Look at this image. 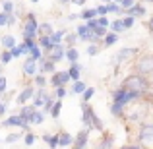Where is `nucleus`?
<instances>
[{
	"label": "nucleus",
	"mask_w": 153,
	"mask_h": 149,
	"mask_svg": "<svg viewBox=\"0 0 153 149\" xmlns=\"http://www.w3.org/2000/svg\"><path fill=\"white\" fill-rule=\"evenodd\" d=\"M68 76H70V79H74V82H79V64H72L70 70H68Z\"/></svg>",
	"instance_id": "18"
},
{
	"label": "nucleus",
	"mask_w": 153,
	"mask_h": 149,
	"mask_svg": "<svg viewBox=\"0 0 153 149\" xmlns=\"http://www.w3.org/2000/svg\"><path fill=\"white\" fill-rule=\"evenodd\" d=\"M97 25H101V27H111V21H108V18H105V16H101V18H97Z\"/></svg>",
	"instance_id": "37"
},
{
	"label": "nucleus",
	"mask_w": 153,
	"mask_h": 149,
	"mask_svg": "<svg viewBox=\"0 0 153 149\" xmlns=\"http://www.w3.org/2000/svg\"><path fill=\"white\" fill-rule=\"evenodd\" d=\"M66 93L68 91L64 89V87H56V97H58V101H62L64 97H66Z\"/></svg>",
	"instance_id": "42"
},
{
	"label": "nucleus",
	"mask_w": 153,
	"mask_h": 149,
	"mask_svg": "<svg viewBox=\"0 0 153 149\" xmlns=\"http://www.w3.org/2000/svg\"><path fill=\"white\" fill-rule=\"evenodd\" d=\"M126 12L132 16V18H134V14H138V16H143V14H146V8H143V6H140V4H134V6H132L130 10H126Z\"/></svg>",
	"instance_id": "24"
},
{
	"label": "nucleus",
	"mask_w": 153,
	"mask_h": 149,
	"mask_svg": "<svg viewBox=\"0 0 153 149\" xmlns=\"http://www.w3.org/2000/svg\"><path fill=\"white\" fill-rule=\"evenodd\" d=\"M35 72H37V62H35L33 58H27L25 62H23V74L35 76Z\"/></svg>",
	"instance_id": "12"
},
{
	"label": "nucleus",
	"mask_w": 153,
	"mask_h": 149,
	"mask_svg": "<svg viewBox=\"0 0 153 149\" xmlns=\"http://www.w3.org/2000/svg\"><path fill=\"white\" fill-rule=\"evenodd\" d=\"M52 105H54V103H52V99L49 97V99H47V101H45V105H43V107H45V112H51V108H52Z\"/></svg>",
	"instance_id": "44"
},
{
	"label": "nucleus",
	"mask_w": 153,
	"mask_h": 149,
	"mask_svg": "<svg viewBox=\"0 0 153 149\" xmlns=\"http://www.w3.org/2000/svg\"><path fill=\"white\" fill-rule=\"evenodd\" d=\"M143 2H153V0H143Z\"/></svg>",
	"instance_id": "60"
},
{
	"label": "nucleus",
	"mask_w": 153,
	"mask_h": 149,
	"mask_svg": "<svg viewBox=\"0 0 153 149\" xmlns=\"http://www.w3.org/2000/svg\"><path fill=\"white\" fill-rule=\"evenodd\" d=\"M37 33H41V37H51V35H52V27H51V23H49V21L41 23V25L37 27Z\"/></svg>",
	"instance_id": "15"
},
{
	"label": "nucleus",
	"mask_w": 153,
	"mask_h": 149,
	"mask_svg": "<svg viewBox=\"0 0 153 149\" xmlns=\"http://www.w3.org/2000/svg\"><path fill=\"white\" fill-rule=\"evenodd\" d=\"M91 33H93L95 37H105V35H107V29H105V27H101V25H97L93 31H91Z\"/></svg>",
	"instance_id": "34"
},
{
	"label": "nucleus",
	"mask_w": 153,
	"mask_h": 149,
	"mask_svg": "<svg viewBox=\"0 0 153 149\" xmlns=\"http://www.w3.org/2000/svg\"><path fill=\"white\" fill-rule=\"evenodd\" d=\"M0 43H2V47L6 50H12L16 47V37H14V35H4V37L0 39Z\"/></svg>",
	"instance_id": "14"
},
{
	"label": "nucleus",
	"mask_w": 153,
	"mask_h": 149,
	"mask_svg": "<svg viewBox=\"0 0 153 149\" xmlns=\"http://www.w3.org/2000/svg\"><path fill=\"white\" fill-rule=\"evenodd\" d=\"M2 12L10 16L12 12H14V2H12V0H4V10H2Z\"/></svg>",
	"instance_id": "31"
},
{
	"label": "nucleus",
	"mask_w": 153,
	"mask_h": 149,
	"mask_svg": "<svg viewBox=\"0 0 153 149\" xmlns=\"http://www.w3.org/2000/svg\"><path fill=\"white\" fill-rule=\"evenodd\" d=\"M138 139H140V147L153 149V124H143V126L140 128Z\"/></svg>",
	"instance_id": "2"
},
{
	"label": "nucleus",
	"mask_w": 153,
	"mask_h": 149,
	"mask_svg": "<svg viewBox=\"0 0 153 149\" xmlns=\"http://www.w3.org/2000/svg\"><path fill=\"white\" fill-rule=\"evenodd\" d=\"M103 2H105V6H107V4H111V2H112V0H103Z\"/></svg>",
	"instance_id": "56"
},
{
	"label": "nucleus",
	"mask_w": 153,
	"mask_h": 149,
	"mask_svg": "<svg viewBox=\"0 0 153 149\" xmlns=\"http://www.w3.org/2000/svg\"><path fill=\"white\" fill-rule=\"evenodd\" d=\"M85 27H87V29H89V31H93L95 27H97V19H89V21L85 23Z\"/></svg>",
	"instance_id": "43"
},
{
	"label": "nucleus",
	"mask_w": 153,
	"mask_h": 149,
	"mask_svg": "<svg viewBox=\"0 0 153 149\" xmlns=\"http://www.w3.org/2000/svg\"><path fill=\"white\" fill-rule=\"evenodd\" d=\"M122 25H124V29H130V27L134 25V18H132V16H126V18L122 19Z\"/></svg>",
	"instance_id": "36"
},
{
	"label": "nucleus",
	"mask_w": 153,
	"mask_h": 149,
	"mask_svg": "<svg viewBox=\"0 0 153 149\" xmlns=\"http://www.w3.org/2000/svg\"><path fill=\"white\" fill-rule=\"evenodd\" d=\"M2 126H6V128L19 126V128H23V130H29V122H27L25 118H22L19 114H16V116H10V118H6V120H4V124H2Z\"/></svg>",
	"instance_id": "6"
},
{
	"label": "nucleus",
	"mask_w": 153,
	"mask_h": 149,
	"mask_svg": "<svg viewBox=\"0 0 153 149\" xmlns=\"http://www.w3.org/2000/svg\"><path fill=\"white\" fill-rule=\"evenodd\" d=\"M66 37V29H60V31H52V35H51V43L52 45H62V39Z\"/></svg>",
	"instance_id": "13"
},
{
	"label": "nucleus",
	"mask_w": 153,
	"mask_h": 149,
	"mask_svg": "<svg viewBox=\"0 0 153 149\" xmlns=\"http://www.w3.org/2000/svg\"><path fill=\"white\" fill-rule=\"evenodd\" d=\"M29 2H33V4H37V2H39V0H29Z\"/></svg>",
	"instance_id": "59"
},
{
	"label": "nucleus",
	"mask_w": 153,
	"mask_h": 149,
	"mask_svg": "<svg viewBox=\"0 0 153 149\" xmlns=\"http://www.w3.org/2000/svg\"><path fill=\"white\" fill-rule=\"evenodd\" d=\"M95 10H97V14H99V16H107V6H105V4H101V6H97Z\"/></svg>",
	"instance_id": "47"
},
{
	"label": "nucleus",
	"mask_w": 153,
	"mask_h": 149,
	"mask_svg": "<svg viewBox=\"0 0 153 149\" xmlns=\"http://www.w3.org/2000/svg\"><path fill=\"white\" fill-rule=\"evenodd\" d=\"M112 2H114V4H120V2H122V0H112Z\"/></svg>",
	"instance_id": "58"
},
{
	"label": "nucleus",
	"mask_w": 153,
	"mask_h": 149,
	"mask_svg": "<svg viewBox=\"0 0 153 149\" xmlns=\"http://www.w3.org/2000/svg\"><path fill=\"white\" fill-rule=\"evenodd\" d=\"M37 21H35V14H27L25 18V25H23V37L25 39H31L33 41L37 37Z\"/></svg>",
	"instance_id": "5"
},
{
	"label": "nucleus",
	"mask_w": 153,
	"mask_h": 149,
	"mask_svg": "<svg viewBox=\"0 0 153 149\" xmlns=\"http://www.w3.org/2000/svg\"><path fill=\"white\" fill-rule=\"evenodd\" d=\"M35 110H37V108H35L33 105H23L22 110H19V116L27 120V118H29V114H31V112H35Z\"/></svg>",
	"instance_id": "20"
},
{
	"label": "nucleus",
	"mask_w": 153,
	"mask_h": 149,
	"mask_svg": "<svg viewBox=\"0 0 153 149\" xmlns=\"http://www.w3.org/2000/svg\"><path fill=\"white\" fill-rule=\"evenodd\" d=\"M23 142H25V145H33V143H35V134H31V132H27V134H25V138H23Z\"/></svg>",
	"instance_id": "35"
},
{
	"label": "nucleus",
	"mask_w": 153,
	"mask_h": 149,
	"mask_svg": "<svg viewBox=\"0 0 153 149\" xmlns=\"http://www.w3.org/2000/svg\"><path fill=\"white\" fill-rule=\"evenodd\" d=\"M79 18L87 19V21H89V19H97V10H95V8H87V10L82 12V16H79Z\"/></svg>",
	"instance_id": "19"
},
{
	"label": "nucleus",
	"mask_w": 153,
	"mask_h": 149,
	"mask_svg": "<svg viewBox=\"0 0 153 149\" xmlns=\"http://www.w3.org/2000/svg\"><path fill=\"white\" fill-rule=\"evenodd\" d=\"M29 58H33L35 62H37V60H41V49H39V47H33V49L29 50Z\"/></svg>",
	"instance_id": "30"
},
{
	"label": "nucleus",
	"mask_w": 153,
	"mask_h": 149,
	"mask_svg": "<svg viewBox=\"0 0 153 149\" xmlns=\"http://www.w3.org/2000/svg\"><path fill=\"white\" fill-rule=\"evenodd\" d=\"M70 2H74L76 6H83V4H85V0H70Z\"/></svg>",
	"instance_id": "53"
},
{
	"label": "nucleus",
	"mask_w": 153,
	"mask_h": 149,
	"mask_svg": "<svg viewBox=\"0 0 153 149\" xmlns=\"http://www.w3.org/2000/svg\"><path fill=\"white\" fill-rule=\"evenodd\" d=\"M4 112H6V105H4V103H0V116H2Z\"/></svg>",
	"instance_id": "54"
},
{
	"label": "nucleus",
	"mask_w": 153,
	"mask_h": 149,
	"mask_svg": "<svg viewBox=\"0 0 153 149\" xmlns=\"http://www.w3.org/2000/svg\"><path fill=\"white\" fill-rule=\"evenodd\" d=\"M120 87H122L124 91H130V93H136V95L142 97L143 93L149 91V82H147L143 76L134 74V76H128V78L122 82V85H120Z\"/></svg>",
	"instance_id": "1"
},
{
	"label": "nucleus",
	"mask_w": 153,
	"mask_h": 149,
	"mask_svg": "<svg viewBox=\"0 0 153 149\" xmlns=\"http://www.w3.org/2000/svg\"><path fill=\"white\" fill-rule=\"evenodd\" d=\"M93 95H95V87H85V91H83V103H89Z\"/></svg>",
	"instance_id": "29"
},
{
	"label": "nucleus",
	"mask_w": 153,
	"mask_h": 149,
	"mask_svg": "<svg viewBox=\"0 0 153 149\" xmlns=\"http://www.w3.org/2000/svg\"><path fill=\"white\" fill-rule=\"evenodd\" d=\"M108 12H116V14H122V10H120V6H118V4H114V2L107 4V14H108Z\"/></svg>",
	"instance_id": "33"
},
{
	"label": "nucleus",
	"mask_w": 153,
	"mask_h": 149,
	"mask_svg": "<svg viewBox=\"0 0 153 149\" xmlns=\"http://www.w3.org/2000/svg\"><path fill=\"white\" fill-rule=\"evenodd\" d=\"M0 72H2V68H0Z\"/></svg>",
	"instance_id": "61"
},
{
	"label": "nucleus",
	"mask_w": 153,
	"mask_h": 149,
	"mask_svg": "<svg viewBox=\"0 0 153 149\" xmlns=\"http://www.w3.org/2000/svg\"><path fill=\"white\" fill-rule=\"evenodd\" d=\"M6 21H8V14L0 12V27H2V25H6Z\"/></svg>",
	"instance_id": "50"
},
{
	"label": "nucleus",
	"mask_w": 153,
	"mask_h": 149,
	"mask_svg": "<svg viewBox=\"0 0 153 149\" xmlns=\"http://www.w3.org/2000/svg\"><path fill=\"white\" fill-rule=\"evenodd\" d=\"M70 82V76H68V72H56L54 78H52V85L56 87H64V83Z\"/></svg>",
	"instance_id": "9"
},
{
	"label": "nucleus",
	"mask_w": 153,
	"mask_h": 149,
	"mask_svg": "<svg viewBox=\"0 0 153 149\" xmlns=\"http://www.w3.org/2000/svg\"><path fill=\"white\" fill-rule=\"evenodd\" d=\"M10 54H12V58H18V56H22V50H19V47H14V49L10 50Z\"/></svg>",
	"instance_id": "45"
},
{
	"label": "nucleus",
	"mask_w": 153,
	"mask_h": 149,
	"mask_svg": "<svg viewBox=\"0 0 153 149\" xmlns=\"http://www.w3.org/2000/svg\"><path fill=\"white\" fill-rule=\"evenodd\" d=\"M120 149H143V147H140V145H122Z\"/></svg>",
	"instance_id": "52"
},
{
	"label": "nucleus",
	"mask_w": 153,
	"mask_h": 149,
	"mask_svg": "<svg viewBox=\"0 0 153 149\" xmlns=\"http://www.w3.org/2000/svg\"><path fill=\"white\" fill-rule=\"evenodd\" d=\"M43 120H45V116H43L39 110H35V112H31V114H29L27 122H29V124H35V126H37V124H43Z\"/></svg>",
	"instance_id": "16"
},
{
	"label": "nucleus",
	"mask_w": 153,
	"mask_h": 149,
	"mask_svg": "<svg viewBox=\"0 0 153 149\" xmlns=\"http://www.w3.org/2000/svg\"><path fill=\"white\" fill-rule=\"evenodd\" d=\"M43 142L49 143V147H51V149H56V147H58V139H56V136L45 134V136H43Z\"/></svg>",
	"instance_id": "23"
},
{
	"label": "nucleus",
	"mask_w": 153,
	"mask_h": 149,
	"mask_svg": "<svg viewBox=\"0 0 153 149\" xmlns=\"http://www.w3.org/2000/svg\"><path fill=\"white\" fill-rule=\"evenodd\" d=\"M33 97H35V89L29 85V87H25V89H23L22 93L18 95V103H19V105H25L27 101H29V99H33Z\"/></svg>",
	"instance_id": "11"
},
{
	"label": "nucleus",
	"mask_w": 153,
	"mask_h": 149,
	"mask_svg": "<svg viewBox=\"0 0 153 149\" xmlns=\"http://www.w3.org/2000/svg\"><path fill=\"white\" fill-rule=\"evenodd\" d=\"M35 83H37L41 89H45V85H47V79H45V76H35Z\"/></svg>",
	"instance_id": "40"
},
{
	"label": "nucleus",
	"mask_w": 153,
	"mask_h": 149,
	"mask_svg": "<svg viewBox=\"0 0 153 149\" xmlns=\"http://www.w3.org/2000/svg\"><path fill=\"white\" fill-rule=\"evenodd\" d=\"M149 29H151V31H153V18H151V19H149Z\"/></svg>",
	"instance_id": "55"
},
{
	"label": "nucleus",
	"mask_w": 153,
	"mask_h": 149,
	"mask_svg": "<svg viewBox=\"0 0 153 149\" xmlns=\"http://www.w3.org/2000/svg\"><path fill=\"white\" fill-rule=\"evenodd\" d=\"M83 91H85V83H83V82H74V87H72V93L79 95V93H83Z\"/></svg>",
	"instance_id": "26"
},
{
	"label": "nucleus",
	"mask_w": 153,
	"mask_h": 149,
	"mask_svg": "<svg viewBox=\"0 0 153 149\" xmlns=\"http://www.w3.org/2000/svg\"><path fill=\"white\" fill-rule=\"evenodd\" d=\"M111 145H112V139H105L101 145H99V149H111Z\"/></svg>",
	"instance_id": "48"
},
{
	"label": "nucleus",
	"mask_w": 153,
	"mask_h": 149,
	"mask_svg": "<svg viewBox=\"0 0 153 149\" xmlns=\"http://www.w3.org/2000/svg\"><path fill=\"white\" fill-rule=\"evenodd\" d=\"M41 72L43 74H52V72H54V64L52 62H49V60H41Z\"/></svg>",
	"instance_id": "22"
},
{
	"label": "nucleus",
	"mask_w": 153,
	"mask_h": 149,
	"mask_svg": "<svg viewBox=\"0 0 153 149\" xmlns=\"http://www.w3.org/2000/svg\"><path fill=\"white\" fill-rule=\"evenodd\" d=\"M60 108H62V101H56V103L52 105V108H51V116H52L54 120L60 116Z\"/></svg>",
	"instance_id": "25"
},
{
	"label": "nucleus",
	"mask_w": 153,
	"mask_h": 149,
	"mask_svg": "<svg viewBox=\"0 0 153 149\" xmlns=\"http://www.w3.org/2000/svg\"><path fill=\"white\" fill-rule=\"evenodd\" d=\"M138 47H122V49H120L118 52H116L114 54V58H112V62L114 64H122V62H130L132 58H134V56H138Z\"/></svg>",
	"instance_id": "3"
},
{
	"label": "nucleus",
	"mask_w": 153,
	"mask_h": 149,
	"mask_svg": "<svg viewBox=\"0 0 153 149\" xmlns=\"http://www.w3.org/2000/svg\"><path fill=\"white\" fill-rule=\"evenodd\" d=\"M111 29H112V33H120V31H124L122 19H116V21H112V23H111Z\"/></svg>",
	"instance_id": "28"
},
{
	"label": "nucleus",
	"mask_w": 153,
	"mask_h": 149,
	"mask_svg": "<svg viewBox=\"0 0 153 149\" xmlns=\"http://www.w3.org/2000/svg\"><path fill=\"white\" fill-rule=\"evenodd\" d=\"M14 23H16V18H14V14H10V16H8V21H6V25H14Z\"/></svg>",
	"instance_id": "51"
},
{
	"label": "nucleus",
	"mask_w": 153,
	"mask_h": 149,
	"mask_svg": "<svg viewBox=\"0 0 153 149\" xmlns=\"http://www.w3.org/2000/svg\"><path fill=\"white\" fill-rule=\"evenodd\" d=\"M64 56H66V58L70 60L72 64H76V62H78V58H79V52H78V49H74V47H70V49L66 50V54H64Z\"/></svg>",
	"instance_id": "17"
},
{
	"label": "nucleus",
	"mask_w": 153,
	"mask_h": 149,
	"mask_svg": "<svg viewBox=\"0 0 153 149\" xmlns=\"http://www.w3.org/2000/svg\"><path fill=\"white\" fill-rule=\"evenodd\" d=\"M64 39H66V45H68V47H72L76 41H78V35H76V33H70V35H66Z\"/></svg>",
	"instance_id": "38"
},
{
	"label": "nucleus",
	"mask_w": 153,
	"mask_h": 149,
	"mask_svg": "<svg viewBox=\"0 0 153 149\" xmlns=\"http://www.w3.org/2000/svg\"><path fill=\"white\" fill-rule=\"evenodd\" d=\"M134 4H136V0H122V2H120L118 6H120V10L124 12V10H130V8L134 6Z\"/></svg>",
	"instance_id": "32"
},
{
	"label": "nucleus",
	"mask_w": 153,
	"mask_h": 149,
	"mask_svg": "<svg viewBox=\"0 0 153 149\" xmlns=\"http://www.w3.org/2000/svg\"><path fill=\"white\" fill-rule=\"evenodd\" d=\"M4 91H6V78L0 76V93H4Z\"/></svg>",
	"instance_id": "49"
},
{
	"label": "nucleus",
	"mask_w": 153,
	"mask_h": 149,
	"mask_svg": "<svg viewBox=\"0 0 153 149\" xmlns=\"http://www.w3.org/2000/svg\"><path fill=\"white\" fill-rule=\"evenodd\" d=\"M116 41H118V35H116V33H107L105 39H103V45L105 47H112Z\"/></svg>",
	"instance_id": "21"
},
{
	"label": "nucleus",
	"mask_w": 153,
	"mask_h": 149,
	"mask_svg": "<svg viewBox=\"0 0 153 149\" xmlns=\"http://www.w3.org/2000/svg\"><path fill=\"white\" fill-rule=\"evenodd\" d=\"M49 54V62H60V60L64 58V54H66V49H64V45H52V49L47 52Z\"/></svg>",
	"instance_id": "7"
},
{
	"label": "nucleus",
	"mask_w": 153,
	"mask_h": 149,
	"mask_svg": "<svg viewBox=\"0 0 153 149\" xmlns=\"http://www.w3.org/2000/svg\"><path fill=\"white\" fill-rule=\"evenodd\" d=\"M136 70H138L140 76H147L153 74V54H146L136 62Z\"/></svg>",
	"instance_id": "4"
},
{
	"label": "nucleus",
	"mask_w": 153,
	"mask_h": 149,
	"mask_svg": "<svg viewBox=\"0 0 153 149\" xmlns=\"http://www.w3.org/2000/svg\"><path fill=\"white\" fill-rule=\"evenodd\" d=\"M10 60H12V54H10V50H4L2 54H0V62H2V64H8Z\"/></svg>",
	"instance_id": "39"
},
{
	"label": "nucleus",
	"mask_w": 153,
	"mask_h": 149,
	"mask_svg": "<svg viewBox=\"0 0 153 149\" xmlns=\"http://www.w3.org/2000/svg\"><path fill=\"white\" fill-rule=\"evenodd\" d=\"M18 139H19V134H10V136L6 138V142H8V143H14V142H18Z\"/></svg>",
	"instance_id": "46"
},
{
	"label": "nucleus",
	"mask_w": 153,
	"mask_h": 149,
	"mask_svg": "<svg viewBox=\"0 0 153 149\" xmlns=\"http://www.w3.org/2000/svg\"><path fill=\"white\" fill-rule=\"evenodd\" d=\"M68 2H70V0H60V4H68Z\"/></svg>",
	"instance_id": "57"
},
{
	"label": "nucleus",
	"mask_w": 153,
	"mask_h": 149,
	"mask_svg": "<svg viewBox=\"0 0 153 149\" xmlns=\"http://www.w3.org/2000/svg\"><path fill=\"white\" fill-rule=\"evenodd\" d=\"M87 142H89V130L83 128V130L74 138V143H72V145H74V149H85L87 147Z\"/></svg>",
	"instance_id": "8"
},
{
	"label": "nucleus",
	"mask_w": 153,
	"mask_h": 149,
	"mask_svg": "<svg viewBox=\"0 0 153 149\" xmlns=\"http://www.w3.org/2000/svg\"><path fill=\"white\" fill-rule=\"evenodd\" d=\"M97 52H99V47L95 45V43H91V45L87 47V54H89V56H95Z\"/></svg>",
	"instance_id": "41"
},
{
	"label": "nucleus",
	"mask_w": 153,
	"mask_h": 149,
	"mask_svg": "<svg viewBox=\"0 0 153 149\" xmlns=\"http://www.w3.org/2000/svg\"><path fill=\"white\" fill-rule=\"evenodd\" d=\"M39 45L45 49V52H49V50L52 49V43H51V39H49V37H41V39H39Z\"/></svg>",
	"instance_id": "27"
},
{
	"label": "nucleus",
	"mask_w": 153,
	"mask_h": 149,
	"mask_svg": "<svg viewBox=\"0 0 153 149\" xmlns=\"http://www.w3.org/2000/svg\"><path fill=\"white\" fill-rule=\"evenodd\" d=\"M56 139H58L60 147H68V145L74 143V136L68 134V132H60V134H56Z\"/></svg>",
	"instance_id": "10"
}]
</instances>
